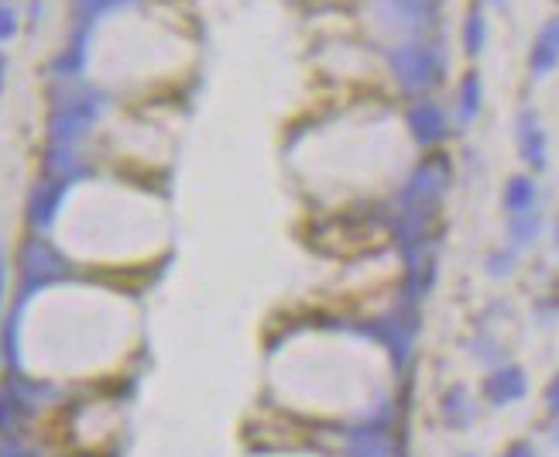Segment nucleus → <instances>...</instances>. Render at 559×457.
Wrapping results in <instances>:
<instances>
[{
    "label": "nucleus",
    "instance_id": "nucleus-1",
    "mask_svg": "<svg viewBox=\"0 0 559 457\" xmlns=\"http://www.w3.org/2000/svg\"><path fill=\"white\" fill-rule=\"evenodd\" d=\"M344 454L347 457H399L392 409H371L360 423L344 430Z\"/></svg>",
    "mask_w": 559,
    "mask_h": 457
},
{
    "label": "nucleus",
    "instance_id": "nucleus-2",
    "mask_svg": "<svg viewBox=\"0 0 559 457\" xmlns=\"http://www.w3.org/2000/svg\"><path fill=\"white\" fill-rule=\"evenodd\" d=\"M384 59H388V69H392V77L399 80V86L408 90V93L429 90L436 83V77H440V62H436L432 48L423 45V42L392 45Z\"/></svg>",
    "mask_w": 559,
    "mask_h": 457
},
{
    "label": "nucleus",
    "instance_id": "nucleus-3",
    "mask_svg": "<svg viewBox=\"0 0 559 457\" xmlns=\"http://www.w3.org/2000/svg\"><path fill=\"white\" fill-rule=\"evenodd\" d=\"M525 392H528V375L519 365H495L488 375H484V382H480L484 402L495 406V409L522 402Z\"/></svg>",
    "mask_w": 559,
    "mask_h": 457
},
{
    "label": "nucleus",
    "instance_id": "nucleus-4",
    "mask_svg": "<svg viewBox=\"0 0 559 457\" xmlns=\"http://www.w3.org/2000/svg\"><path fill=\"white\" fill-rule=\"evenodd\" d=\"M443 183H447L443 168L436 165V162H423L416 173L408 176V183L402 186L399 207H423V210H429L436 200H440Z\"/></svg>",
    "mask_w": 559,
    "mask_h": 457
},
{
    "label": "nucleus",
    "instance_id": "nucleus-5",
    "mask_svg": "<svg viewBox=\"0 0 559 457\" xmlns=\"http://www.w3.org/2000/svg\"><path fill=\"white\" fill-rule=\"evenodd\" d=\"M429 14V0H374V17L392 32H419Z\"/></svg>",
    "mask_w": 559,
    "mask_h": 457
},
{
    "label": "nucleus",
    "instance_id": "nucleus-6",
    "mask_svg": "<svg viewBox=\"0 0 559 457\" xmlns=\"http://www.w3.org/2000/svg\"><path fill=\"white\" fill-rule=\"evenodd\" d=\"M405 120H408L412 138H416L419 144H436V141H443V134H447V117L432 101H419L416 107L408 110Z\"/></svg>",
    "mask_w": 559,
    "mask_h": 457
},
{
    "label": "nucleus",
    "instance_id": "nucleus-7",
    "mask_svg": "<svg viewBox=\"0 0 559 457\" xmlns=\"http://www.w3.org/2000/svg\"><path fill=\"white\" fill-rule=\"evenodd\" d=\"M440 420L450 426V430H467L474 420H477V402L471 399V392L464 385H450L440 399Z\"/></svg>",
    "mask_w": 559,
    "mask_h": 457
},
{
    "label": "nucleus",
    "instance_id": "nucleus-8",
    "mask_svg": "<svg viewBox=\"0 0 559 457\" xmlns=\"http://www.w3.org/2000/svg\"><path fill=\"white\" fill-rule=\"evenodd\" d=\"M519 149H522L528 165H536V168L546 165V134L539 128V120L532 117L528 110L519 117Z\"/></svg>",
    "mask_w": 559,
    "mask_h": 457
},
{
    "label": "nucleus",
    "instance_id": "nucleus-9",
    "mask_svg": "<svg viewBox=\"0 0 559 457\" xmlns=\"http://www.w3.org/2000/svg\"><path fill=\"white\" fill-rule=\"evenodd\" d=\"M556 59H559V21H552L543 32V38L536 42V52H532V72H536V77H546V72L556 66Z\"/></svg>",
    "mask_w": 559,
    "mask_h": 457
},
{
    "label": "nucleus",
    "instance_id": "nucleus-10",
    "mask_svg": "<svg viewBox=\"0 0 559 457\" xmlns=\"http://www.w3.org/2000/svg\"><path fill=\"white\" fill-rule=\"evenodd\" d=\"M504 207L508 213H528V210H536V183H532L528 176H515L512 183H508L504 189Z\"/></svg>",
    "mask_w": 559,
    "mask_h": 457
},
{
    "label": "nucleus",
    "instance_id": "nucleus-11",
    "mask_svg": "<svg viewBox=\"0 0 559 457\" xmlns=\"http://www.w3.org/2000/svg\"><path fill=\"white\" fill-rule=\"evenodd\" d=\"M539 227H543V213L539 210H528V213H515L512 216V234H515L519 245H532L536 234H539Z\"/></svg>",
    "mask_w": 559,
    "mask_h": 457
},
{
    "label": "nucleus",
    "instance_id": "nucleus-12",
    "mask_svg": "<svg viewBox=\"0 0 559 457\" xmlns=\"http://www.w3.org/2000/svg\"><path fill=\"white\" fill-rule=\"evenodd\" d=\"M477 110H480V80L471 72L464 86H460V120H474Z\"/></svg>",
    "mask_w": 559,
    "mask_h": 457
},
{
    "label": "nucleus",
    "instance_id": "nucleus-13",
    "mask_svg": "<svg viewBox=\"0 0 559 457\" xmlns=\"http://www.w3.org/2000/svg\"><path fill=\"white\" fill-rule=\"evenodd\" d=\"M480 45H484V21H480V14H471V21H467V48H471V52H480Z\"/></svg>",
    "mask_w": 559,
    "mask_h": 457
},
{
    "label": "nucleus",
    "instance_id": "nucleus-14",
    "mask_svg": "<svg viewBox=\"0 0 559 457\" xmlns=\"http://www.w3.org/2000/svg\"><path fill=\"white\" fill-rule=\"evenodd\" d=\"M14 32H17V14H14V8L8 4V8H0V42H8Z\"/></svg>",
    "mask_w": 559,
    "mask_h": 457
},
{
    "label": "nucleus",
    "instance_id": "nucleus-15",
    "mask_svg": "<svg viewBox=\"0 0 559 457\" xmlns=\"http://www.w3.org/2000/svg\"><path fill=\"white\" fill-rule=\"evenodd\" d=\"M76 4H80L90 17H96V14H104V11H110V8H117V4H128V0H76Z\"/></svg>",
    "mask_w": 559,
    "mask_h": 457
},
{
    "label": "nucleus",
    "instance_id": "nucleus-16",
    "mask_svg": "<svg viewBox=\"0 0 559 457\" xmlns=\"http://www.w3.org/2000/svg\"><path fill=\"white\" fill-rule=\"evenodd\" d=\"M546 409L552 417H559V375H552V382L546 385Z\"/></svg>",
    "mask_w": 559,
    "mask_h": 457
},
{
    "label": "nucleus",
    "instance_id": "nucleus-17",
    "mask_svg": "<svg viewBox=\"0 0 559 457\" xmlns=\"http://www.w3.org/2000/svg\"><path fill=\"white\" fill-rule=\"evenodd\" d=\"M501 457H539V454L532 450V444H522V441H519V444H512V447H508V450H504Z\"/></svg>",
    "mask_w": 559,
    "mask_h": 457
},
{
    "label": "nucleus",
    "instance_id": "nucleus-18",
    "mask_svg": "<svg viewBox=\"0 0 559 457\" xmlns=\"http://www.w3.org/2000/svg\"><path fill=\"white\" fill-rule=\"evenodd\" d=\"M549 437H552V444L559 447V417H552V433H549Z\"/></svg>",
    "mask_w": 559,
    "mask_h": 457
},
{
    "label": "nucleus",
    "instance_id": "nucleus-19",
    "mask_svg": "<svg viewBox=\"0 0 559 457\" xmlns=\"http://www.w3.org/2000/svg\"><path fill=\"white\" fill-rule=\"evenodd\" d=\"M11 4V0H0V8H8Z\"/></svg>",
    "mask_w": 559,
    "mask_h": 457
},
{
    "label": "nucleus",
    "instance_id": "nucleus-20",
    "mask_svg": "<svg viewBox=\"0 0 559 457\" xmlns=\"http://www.w3.org/2000/svg\"><path fill=\"white\" fill-rule=\"evenodd\" d=\"M556 248H559V231H556Z\"/></svg>",
    "mask_w": 559,
    "mask_h": 457
},
{
    "label": "nucleus",
    "instance_id": "nucleus-21",
    "mask_svg": "<svg viewBox=\"0 0 559 457\" xmlns=\"http://www.w3.org/2000/svg\"><path fill=\"white\" fill-rule=\"evenodd\" d=\"M460 457H474V454H460Z\"/></svg>",
    "mask_w": 559,
    "mask_h": 457
}]
</instances>
